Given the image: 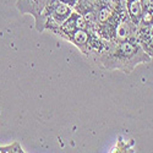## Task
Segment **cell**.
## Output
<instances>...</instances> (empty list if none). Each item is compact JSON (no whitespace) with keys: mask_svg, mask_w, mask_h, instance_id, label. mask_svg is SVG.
<instances>
[{"mask_svg":"<svg viewBox=\"0 0 153 153\" xmlns=\"http://www.w3.org/2000/svg\"><path fill=\"white\" fill-rule=\"evenodd\" d=\"M152 58L145 52L137 38L132 37L119 43H111L103 54L93 59L97 65L108 71L131 74L138 65L149 62Z\"/></svg>","mask_w":153,"mask_h":153,"instance_id":"obj_1","label":"cell"},{"mask_svg":"<svg viewBox=\"0 0 153 153\" xmlns=\"http://www.w3.org/2000/svg\"><path fill=\"white\" fill-rule=\"evenodd\" d=\"M125 9H126V14L129 16V19L132 21L134 25H136L138 27L140 20H141L142 12H143L141 0H126Z\"/></svg>","mask_w":153,"mask_h":153,"instance_id":"obj_7","label":"cell"},{"mask_svg":"<svg viewBox=\"0 0 153 153\" xmlns=\"http://www.w3.org/2000/svg\"><path fill=\"white\" fill-rule=\"evenodd\" d=\"M109 3L111 4V6L117 10H126L125 9V3L126 0H109Z\"/></svg>","mask_w":153,"mask_h":153,"instance_id":"obj_9","label":"cell"},{"mask_svg":"<svg viewBox=\"0 0 153 153\" xmlns=\"http://www.w3.org/2000/svg\"><path fill=\"white\" fill-rule=\"evenodd\" d=\"M59 1L62 3V4H65V5L71 6L72 9L76 6V4H77V0H59Z\"/></svg>","mask_w":153,"mask_h":153,"instance_id":"obj_11","label":"cell"},{"mask_svg":"<svg viewBox=\"0 0 153 153\" xmlns=\"http://www.w3.org/2000/svg\"><path fill=\"white\" fill-rule=\"evenodd\" d=\"M23 148L20 142L14 141L7 146H0V153H23Z\"/></svg>","mask_w":153,"mask_h":153,"instance_id":"obj_8","label":"cell"},{"mask_svg":"<svg viewBox=\"0 0 153 153\" xmlns=\"http://www.w3.org/2000/svg\"><path fill=\"white\" fill-rule=\"evenodd\" d=\"M137 26L132 23V21L129 19L127 14H125L119 22L115 25L111 36V43H119L123 41H126L129 38L136 37L137 33Z\"/></svg>","mask_w":153,"mask_h":153,"instance_id":"obj_3","label":"cell"},{"mask_svg":"<svg viewBox=\"0 0 153 153\" xmlns=\"http://www.w3.org/2000/svg\"><path fill=\"white\" fill-rule=\"evenodd\" d=\"M74 11V9L69 5H65L62 3H58V5L55 6V9L53 10V12L50 14V16L48 17L45 25H44V31H49L54 33L61 25L68 20V17L71 15V12Z\"/></svg>","mask_w":153,"mask_h":153,"instance_id":"obj_2","label":"cell"},{"mask_svg":"<svg viewBox=\"0 0 153 153\" xmlns=\"http://www.w3.org/2000/svg\"><path fill=\"white\" fill-rule=\"evenodd\" d=\"M136 38L145 52L153 58V25L147 27H138Z\"/></svg>","mask_w":153,"mask_h":153,"instance_id":"obj_6","label":"cell"},{"mask_svg":"<svg viewBox=\"0 0 153 153\" xmlns=\"http://www.w3.org/2000/svg\"><path fill=\"white\" fill-rule=\"evenodd\" d=\"M48 0H17L16 6L22 15H31L34 20L42 12Z\"/></svg>","mask_w":153,"mask_h":153,"instance_id":"obj_5","label":"cell"},{"mask_svg":"<svg viewBox=\"0 0 153 153\" xmlns=\"http://www.w3.org/2000/svg\"><path fill=\"white\" fill-rule=\"evenodd\" d=\"M91 34H92L91 30H81V28H77V30H75L65 41H68L69 43H72L83 55L88 56V53H90Z\"/></svg>","mask_w":153,"mask_h":153,"instance_id":"obj_4","label":"cell"},{"mask_svg":"<svg viewBox=\"0 0 153 153\" xmlns=\"http://www.w3.org/2000/svg\"><path fill=\"white\" fill-rule=\"evenodd\" d=\"M87 1L91 3L92 5H94L96 7H98V6H102V5H104V4H108L109 0H87Z\"/></svg>","mask_w":153,"mask_h":153,"instance_id":"obj_10","label":"cell"}]
</instances>
